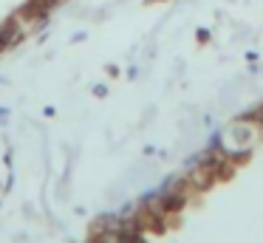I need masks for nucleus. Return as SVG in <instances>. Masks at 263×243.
<instances>
[{
  "mask_svg": "<svg viewBox=\"0 0 263 243\" xmlns=\"http://www.w3.org/2000/svg\"><path fill=\"white\" fill-rule=\"evenodd\" d=\"M252 144H255V127H249V124H235V127H229V133L223 136L221 150L227 153V156H235V153L252 150Z\"/></svg>",
  "mask_w": 263,
  "mask_h": 243,
  "instance_id": "f257e3e1",
  "label": "nucleus"
}]
</instances>
